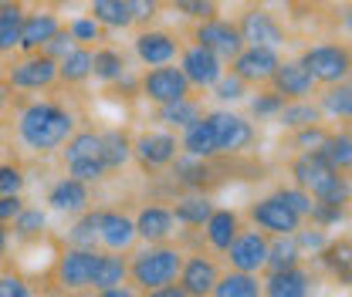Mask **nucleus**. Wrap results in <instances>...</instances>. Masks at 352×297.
I'll use <instances>...</instances> for the list:
<instances>
[{"label": "nucleus", "mask_w": 352, "mask_h": 297, "mask_svg": "<svg viewBox=\"0 0 352 297\" xmlns=\"http://www.w3.org/2000/svg\"><path fill=\"white\" fill-rule=\"evenodd\" d=\"M0 297H34V291L17 274H3L0 277Z\"/></svg>", "instance_id": "53"}, {"label": "nucleus", "mask_w": 352, "mask_h": 297, "mask_svg": "<svg viewBox=\"0 0 352 297\" xmlns=\"http://www.w3.org/2000/svg\"><path fill=\"white\" fill-rule=\"evenodd\" d=\"M3 102H7V98H3V91H0V105H3Z\"/></svg>", "instance_id": "59"}, {"label": "nucleus", "mask_w": 352, "mask_h": 297, "mask_svg": "<svg viewBox=\"0 0 352 297\" xmlns=\"http://www.w3.org/2000/svg\"><path fill=\"white\" fill-rule=\"evenodd\" d=\"M132 159V139L122 128H112V132H102V163L105 169H122Z\"/></svg>", "instance_id": "33"}, {"label": "nucleus", "mask_w": 352, "mask_h": 297, "mask_svg": "<svg viewBox=\"0 0 352 297\" xmlns=\"http://www.w3.org/2000/svg\"><path fill=\"white\" fill-rule=\"evenodd\" d=\"M210 88H214V95H217L220 102H241V98L248 95V85H244V82H241L234 71H230V75L223 71V75H220V78Z\"/></svg>", "instance_id": "43"}, {"label": "nucleus", "mask_w": 352, "mask_h": 297, "mask_svg": "<svg viewBox=\"0 0 352 297\" xmlns=\"http://www.w3.org/2000/svg\"><path fill=\"white\" fill-rule=\"evenodd\" d=\"M204 112H200V102L193 98H179V102H166L160 105V122L166 128H186L190 122H197Z\"/></svg>", "instance_id": "35"}, {"label": "nucleus", "mask_w": 352, "mask_h": 297, "mask_svg": "<svg viewBox=\"0 0 352 297\" xmlns=\"http://www.w3.org/2000/svg\"><path fill=\"white\" fill-rule=\"evenodd\" d=\"M223 254H227L234 270L258 274V270H264V260H267V237L261 230H241Z\"/></svg>", "instance_id": "12"}, {"label": "nucleus", "mask_w": 352, "mask_h": 297, "mask_svg": "<svg viewBox=\"0 0 352 297\" xmlns=\"http://www.w3.org/2000/svg\"><path fill=\"white\" fill-rule=\"evenodd\" d=\"M68 34H72V41L75 44H91V41L102 38V27L95 24V17H78V21H72Z\"/></svg>", "instance_id": "46"}, {"label": "nucleus", "mask_w": 352, "mask_h": 297, "mask_svg": "<svg viewBox=\"0 0 352 297\" xmlns=\"http://www.w3.org/2000/svg\"><path fill=\"white\" fill-rule=\"evenodd\" d=\"M217 277V263L210 257H190V260H183V267L176 274V281H179L176 287L186 297H210Z\"/></svg>", "instance_id": "15"}, {"label": "nucleus", "mask_w": 352, "mask_h": 297, "mask_svg": "<svg viewBox=\"0 0 352 297\" xmlns=\"http://www.w3.org/2000/svg\"><path fill=\"white\" fill-rule=\"evenodd\" d=\"M98 240L105 243V250L122 254V250H129L132 240H135V223L119 210H102L98 213Z\"/></svg>", "instance_id": "19"}, {"label": "nucleus", "mask_w": 352, "mask_h": 297, "mask_svg": "<svg viewBox=\"0 0 352 297\" xmlns=\"http://www.w3.org/2000/svg\"><path fill=\"white\" fill-rule=\"evenodd\" d=\"M298 263H302V250H298L292 233L267 240V260H264L267 270H288V267H298Z\"/></svg>", "instance_id": "34"}, {"label": "nucleus", "mask_w": 352, "mask_h": 297, "mask_svg": "<svg viewBox=\"0 0 352 297\" xmlns=\"http://www.w3.org/2000/svg\"><path fill=\"white\" fill-rule=\"evenodd\" d=\"M241 233V216L234 210H214L207 216V223H204V237H207V243L214 247V250H227L230 247V240Z\"/></svg>", "instance_id": "25"}, {"label": "nucleus", "mask_w": 352, "mask_h": 297, "mask_svg": "<svg viewBox=\"0 0 352 297\" xmlns=\"http://www.w3.org/2000/svg\"><path fill=\"white\" fill-rule=\"evenodd\" d=\"M91 270H95V250H82V247H68L58 257L54 277L65 291H85L91 287Z\"/></svg>", "instance_id": "14"}, {"label": "nucleus", "mask_w": 352, "mask_h": 297, "mask_svg": "<svg viewBox=\"0 0 352 297\" xmlns=\"http://www.w3.org/2000/svg\"><path fill=\"white\" fill-rule=\"evenodd\" d=\"M47 203L51 210L58 213H85L88 210V182L75 179V176H65L51 186L47 193Z\"/></svg>", "instance_id": "23"}, {"label": "nucleus", "mask_w": 352, "mask_h": 297, "mask_svg": "<svg viewBox=\"0 0 352 297\" xmlns=\"http://www.w3.org/2000/svg\"><path fill=\"white\" fill-rule=\"evenodd\" d=\"M278 51L274 47H254V44H244L234 58H230V71L244 82V85H264L271 78V71L278 68Z\"/></svg>", "instance_id": "10"}, {"label": "nucleus", "mask_w": 352, "mask_h": 297, "mask_svg": "<svg viewBox=\"0 0 352 297\" xmlns=\"http://www.w3.org/2000/svg\"><path fill=\"white\" fill-rule=\"evenodd\" d=\"M193 41L204 44L207 51H214V54L223 58V61H230V58L244 47L237 24L220 21V17H207V21H200V24H197V31H193Z\"/></svg>", "instance_id": "11"}, {"label": "nucleus", "mask_w": 352, "mask_h": 297, "mask_svg": "<svg viewBox=\"0 0 352 297\" xmlns=\"http://www.w3.org/2000/svg\"><path fill=\"white\" fill-rule=\"evenodd\" d=\"M75 47V41H72V34L65 31V27H58L47 41H44V47H41V54H47V58H54V61H61L68 51Z\"/></svg>", "instance_id": "47"}, {"label": "nucleus", "mask_w": 352, "mask_h": 297, "mask_svg": "<svg viewBox=\"0 0 352 297\" xmlns=\"http://www.w3.org/2000/svg\"><path fill=\"white\" fill-rule=\"evenodd\" d=\"M322 108L332 115V119H342V122H349L352 119V88L346 82H339V85H329V91L322 95Z\"/></svg>", "instance_id": "40"}, {"label": "nucleus", "mask_w": 352, "mask_h": 297, "mask_svg": "<svg viewBox=\"0 0 352 297\" xmlns=\"http://www.w3.org/2000/svg\"><path fill=\"white\" fill-rule=\"evenodd\" d=\"M271 91H278L285 102H295V98H308L311 88H315V78L308 75V68L302 61H278V68L271 71Z\"/></svg>", "instance_id": "18"}, {"label": "nucleus", "mask_w": 352, "mask_h": 297, "mask_svg": "<svg viewBox=\"0 0 352 297\" xmlns=\"http://www.w3.org/2000/svg\"><path fill=\"white\" fill-rule=\"evenodd\" d=\"M91 78V47L88 44H75L61 61H58V82L65 85H82Z\"/></svg>", "instance_id": "27"}, {"label": "nucleus", "mask_w": 352, "mask_h": 297, "mask_svg": "<svg viewBox=\"0 0 352 297\" xmlns=\"http://www.w3.org/2000/svg\"><path fill=\"white\" fill-rule=\"evenodd\" d=\"M332 169H339V172H349L352 166V139H349V132H332V135H325L322 139V145L315 149Z\"/></svg>", "instance_id": "30"}, {"label": "nucleus", "mask_w": 352, "mask_h": 297, "mask_svg": "<svg viewBox=\"0 0 352 297\" xmlns=\"http://www.w3.org/2000/svg\"><path fill=\"white\" fill-rule=\"evenodd\" d=\"M98 240V213H82V219L68 230V247H82V250H95Z\"/></svg>", "instance_id": "41"}, {"label": "nucleus", "mask_w": 352, "mask_h": 297, "mask_svg": "<svg viewBox=\"0 0 352 297\" xmlns=\"http://www.w3.org/2000/svg\"><path fill=\"white\" fill-rule=\"evenodd\" d=\"M210 297H261V284L254 274H244V270H230L227 277H217Z\"/></svg>", "instance_id": "32"}, {"label": "nucleus", "mask_w": 352, "mask_h": 297, "mask_svg": "<svg viewBox=\"0 0 352 297\" xmlns=\"http://www.w3.org/2000/svg\"><path fill=\"white\" fill-rule=\"evenodd\" d=\"M311 294V274L302 267H288V270H271V277L264 281L261 297H308Z\"/></svg>", "instance_id": "22"}, {"label": "nucleus", "mask_w": 352, "mask_h": 297, "mask_svg": "<svg viewBox=\"0 0 352 297\" xmlns=\"http://www.w3.org/2000/svg\"><path fill=\"white\" fill-rule=\"evenodd\" d=\"M122 71H126V58H122L119 51H112V47L91 51V75H95L98 82H109V85H112Z\"/></svg>", "instance_id": "38"}, {"label": "nucleus", "mask_w": 352, "mask_h": 297, "mask_svg": "<svg viewBox=\"0 0 352 297\" xmlns=\"http://www.w3.org/2000/svg\"><path fill=\"white\" fill-rule=\"evenodd\" d=\"M176 7L193 21H207L217 14V0H176Z\"/></svg>", "instance_id": "50"}, {"label": "nucleus", "mask_w": 352, "mask_h": 297, "mask_svg": "<svg viewBox=\"0 0 352 297\" xmlns=\"http://www.w3.org/2000/svg\"><path fill=\"white\" fill-rule=\"evenodd\" d=\"M349 240H342V243H325V250H322V257H325V263L336 270V274H342V281H349Z\"/></svg>", "instance_id": "44"}, {"label": "nucleus", "mask_w": 352, "mask_h": 297, "mask_svg": "<svg viewBox=\"0 0 352 297\" xmlns=\"http://www.w3.org/2000/svg\"><path fill=\"white\" fill-rule=\"evenodd\" d=\"M292 176H295V186L305 189L311 200L349 203V182H346V176H339V169H332L315 149L302 152L292 163Z\"/></svg>", "instance_id": "2"}, {"label": "nucleus", "mask_w": 352, "mask_h": 297, "mask_svg": "<svg viewBox=\"0 0 352 297\" xmlns=\"http://www.w3.org/2000/svg\"><path fill=\"white\" fill-rule=\"evenodd\" d=\"M98 297H139V294H135V287L116 284V287H105V291H98Z\"/></svg>", "instance_id": "56"}, {"label": "nucleus", "mask_w": 352, "mask_h": 297, "mask_svg": "<svg viewBox=\"0 0 352 297\" xmlns=\"http://www.w3.org/2000/svg\"><path fill=\"white\" fill-rule=\"evenodd\" d=\"M54 82H58V61L47 54H38V51H31L24 61L10 64V71H7V85L17 91H41Z\"/></svg>", "instance_id": "7"}, {"label": "nucleus", "mask_w": 352, "mask_h": 297, "mask_svg": "<svg viewBox=\"0 0 352 297\" xmlns=\"http://www.w3.org/2000/svg\"><path fill=\"white\" fill-rule=\"evenodd\" d=\"M210 128H214V139H217V156H237L244 152L251 142H254V126L244 119V115H234V112H210L204 115Z\"/></svg>", "instance_id": "6"}, {"label": "nucleus", "mask_w": 352, "mask_h": 297, "mask_svg": "<svg viewBox=\"0 0 352 297\" xmlns=\"http://www.w3.org/2000/svg\"><path fill=\"white\" fill-rule=\"evenodd\" d=\"M122 3L129 10L132 24H149L160 14V0H122Z\"/></svg>", "instance_id": "49"}, {"label": "nucleus", "mask_w": 352, "mask_h": 297, "mask_svg": "<svg viewBox=\"0 0 352 297\" xmlns=\"http://www.w3.org/2000/svg\"><path fill=\"white\" fill-rule=\"evenodd\" d=\"M7 250V230H3V223H0V257Z\"/></svg>", "instance_id": "58"}, {"label": "nucleus", "mask_w": 352, "mask_h": 297, "mask_svg": "<svg viewBox=\"0 0 352 297\" xmlns=\"http://www.w3.org/2000/svg\"><path fill=\"white\" fill-rule=\"evenodd\" d=\"M278 196L292 206V210L298 213L302 219L308 216V210H311V196H308L305 189H298V186H288V189H278Z\"/></svg>", "instance_id": "52"}, {"label": "nucleus", "mask_w": 352, "mask_h": 297, "mask_svg": "<svg viewBox=\"0 0 352 297\" xmlns=\"http://www.w3.org/2000/svg\"><path fill=\"white\" fill-rule=\"evenodd\" d=\"M281 126L285 128H305V126H315L322 119V108L311 105L308 98H295V102H285L281 112H278Z\"/></svg>", "instance_id": "36"}, {"label": "nucleus", "mask_w": 352, "mask_h": 297, "mask_svg": "<svg viewBox=\"0 0 352 297\" xmlns=\"http://www.w3.org/2000/svg\"><path fill=\"white\" fill-rule=\"evenodd\" d=\"M21 24H24V7L17 0L0 3V54H10L21 44Z\"/></svg>", "instance_id": "29"}, {"label": "nucleus", "mask_w": 352, "mask_h": 297, "mask_svg": "<svg viewBox=\"0 0 352 297\" xmlns=\"http://www.w3.org/2000/svg\"><path fill=\"white\" fill-rule=\"evenodd\" d=\"M0 3H3V0H0Z\"/></svg>", "instance_id": "60"}, {"label": "nucleus", "mask_w": 352, "mask_h": 297, "mask_svg": "<svg viewBox=\"0 0 352 297\" xmlns=\"http://www.w3.org/2000/svg\"><path fill=\"white\" fill-rule=\"evenodd\" d=\"M139 91L156 102V105H166V102H179V98H190V82L183 78V71L173 64H156L142 75Z\"/></svg>", "instance_id": "8"}, {"label": "nucleus", "mask_w": 352, "mask_h": 297, "mask_svg": "<svg viewBox=\"0 0 352 297\" xmlns=\"http://www.w3.org/2000/svg\"><path fill=\"white\" fill-rule=\"evenodd\" d=\"M325 135H329V132H322L318 122H315V126H305V128H295V142H298L302 149H318Z\"/></svg>", "instance_id": "54"}, {"label": "nucleus", "mask_w": 352, "mask_h": 297, "mask_svg": "<svg viewBox=\"0 0 352 297\" xmlns=\"http://www.w3.org/2000/svg\"><path fill=\"white\" fill-rule=\"evenodd\" d=\"M65 166H68V176H75L82 182H98L109 172L102 163V135L98 132H72L65 139Z\"/></svg>", "instance_id": "4"}, {"label": "nucleus", "mask_w": 352, "mask_h": 297, "mask_svg": "<svg viewBox=\"0 0 352 297\" xmlns=\"http://www.w3.org/2000/svg\"><path fill=\"white\" fill-rule=\"evenodd\" d=\"M132 223H135V237H142L146 243H166L176 226L170 206H146V210H139Z\"/></svg>", "instance_id": "21"}, {"label": "nucleus", "mask_w": 352, "mask_h": 297, "mask_svg": "<svg viewBox=\"0 0 352 297\" xmlns=\"http://www.w3.org/2000/svg\"><path fill=\"white\" fill-rule=\"evenodd\" d=\"M75 132V115L54 102H31L17 115V139L31 152H54L65 145V139Z\"/></svg>", "instance_id": "1"}, {"label": "nucleus", "mask_w": 352, "mask_h": 297, "mask_svg": "<svg viewBox=\"0 0 352 297\" xmlns=\"http://www.w3.org/2000/svg\"><path fill=\"white\" fill-rule=\"evenodd\" d=\"M146 297H186V294L170 284V287H160V291H146Z\"/></svg>", "instance_id": "57"}, {"label": "nucleus", "mask_w": 352, "mask_h": 297, "mask_svg": "<svg viewBox=\"0 0 352 297\" xmlns=\"http://www.w3.org/2000/svg\"><path fill=\"white\" fill-rule=\"evenodd\" d=\"M179 71L190 82V88H210L223 75V58H217L214 51H207L204 44H190L183 51Z\"/></svg>", "instance_id": "13"}, {"label": "nucleus", "mask_w": 352, "mask_h": 297, "mask_svg": "<svg viewBox=\"0 0 352 297\" xmlns=\"http://www.w3.org/2000/svg\"><path fill=\"white\" fill-rule=\"evenodd\" d=\"M176 51H179V44L170 31H142L139 38H135V54H139V61L142 64H149V68H156V64H173Z\"/></svg>", "instance_id": "20"}, {"label": "nucleus", "mask_w": 352, "mask_h": 297, "mask_svg": "<svg viewBox=\"0 0 352 297\" xmlns=\"http://www.w3.org/2000/svg\"><path fill=\"white\" fill-rule=\"evenodd\" d=\"M176 139L170 132H146L132 142V156H139L142 169H166L176 159Z\"/></svg>", "instance_id": "16"}, {"label": "nucleus", "mask_w": 352, "mask_h": 297, "mask_svg": "<svg viewBox=\"0 0 352 297\" xmlns=\"http://www.w3.org/2000/svg\"><path fill=\"white\" fill-rule=\"evenodd\" d=\"M179 267H183V254L176 247L149 243L142 254H135V260L129 267V277L135 281V287H142V291H160V287L176 284Z\"/></svg>", "instance_id": "3"}, {"label": "nucleus", "mask_w": 352, "mask_h": 297, "mask_svg": "<svg viewBox=\"0 0 352 297\" xmlns=\"http://www.w3.org/2000/svg\"><path fill=\"white\" fill-rule=\"evenodd\" d=\"M91 17H95L98 27H112V31H122L132 24L122 0H91Z\"/></svg>", "instance_id": "37"}, {"label": "nucleus", "mask_w": 352, "mask_h": 297, "mask_svg": "<svg viewBox=\"0 0 352 297\" xmlns=\"http://www.w3.org/2000/svg\"><path fill=\"white\" fill-rule=\"evenodd\" d=\"M129 277V263L122 257L109 254H95V270H91V287L95 291H105V287H116V284H126Z\"/></svg>", "instance_id": "28"}, {"label": "nucleus", "mask_w": 352, "mask_h": 297, "mask_svg": "<svg viewBox=\"0 0 352 297\" xmlns=\"http://www.w3.org/2000/svg\"><path fill=\"white\" fill-rule=\"evenodd\" d=\"M179 149H183L186 156H197V159H214V156H217L214 128H210V122H207L204 115L183 128V142H179Z\"/></svg>", "instance_id": "26"}, {"label": "nucleus", "mask_w": 352, "mask_h": 297, "mask_svg": "<svg viewBox=\"0 0 352 297\" xmlns=\"http://www.w3.org/2000/svg\"><path fill=\"white\" fill-rule=\"evenodd\" d=\"M10 223H14V233H17L21 240H31V237L44 233V226H47V216H44L41 210H34V206H21V213H17Z\"/></svg>", "instance_id": "42"}, {"label": "nucleus", "mask_w": 352, "mask_h": 297, "mask_svg": "<svg viewBox=\"0 0 352 297\" xmlns=\"http://www.w3.org/2000/svg\"><path fill=\"white\" fill-rule=\"evenodd\" d=\"M61 24H58V17L54 14H47V10H38V14H24V24H21V51H41L44 41L58 31Z\"/></svg>", "instance_id": "24"}, {"label": "nucleus", "mask_w": 352, "mask_h": 297, "mask_svg": "<svg viewBox=\"0 0 352 297\" xmlns=\"http://www.w3.org/2000/svg\"><path fill=\"white\" fill-rule=\"evenodd\" d=\"M210 213H214V206H210L207 196H186V200L176 203L173 219L176 223H183V226H204Z\"/></svg>", "instance_id": "39"}, {"label": "nucleus", "mask_w": 352, "mask_h": 297, "mask_svg": "<svg viewBox=\"0 0 352 297\" xmlns=\"http://www.w3.org/2000/svg\"><path fill=\"white\" fill-rule=\"evenodd\" d=\"M21 196H0V223H10L17 213H21Z\"/></svg>", "instance_id": "55"}, {"label": "nucleus", "mask_w": 352, "mask_h": 297, "mask_svg": "<svg viewBox=\"0 0 352 297\" xmlns=\"http://www.w3.org/2000/svg\"><path fill=\"white\" fill-rule=\"evenodd\" d=\"M170 166H173L176 182H183L190 189H204L210 182V176H214L210 172V159H197V156H179Z\"/></svg>", "instance_id": "31"}, {"label": "nucleus", "mask_w": 352, "mask_h": 297, "mask_svg": "<svg viewBox=\"0 0 352 297\" xmlns=\"http://www.w3.org/2000/svg\"><path fill=\"white\" fill-rule=\"evenodd\" d=\"M24 189V172L17 166H0V196H21Z\"/></svg>", "instance_id": "51"}, {"label": "nucleus", "mask_w": 352, "mask_h": 297, "mask_svg": "<svg viewBox=\"0 0 352 297\" xmlns=\"http://www.w3.org/2000/svg\"><path fill=\"white\" fill-rule=\"evenodd\" d=\"M302 64L308 68V75L315 78V85H339L349 78L352 58L346 44H311L305 54L298 58Z\"/></svg>", "instance_id": "5"}, {"label": "nucleus", "mask_w": 352, "mask_h": 297, "mask_svg": "<svg viewBox=\"0 0 352 297\" xmlns=\"http://www.w3.org/2000/svg\"><path fill=\"white\" fill-rule=\"evenodd\" d=\"M237 31H241V41L254 44V47H274L285 44V31L281 24L267 14V10H248L241 21H237Z\"/></svg>", "instance_id": "17"}, {"label": "nucleus", "mask_w": 352, "mask_h": 297, "mask_svg": "<svg viewBox=\"0 0 352 297\" xmlns=\"http://www.w3.org/2000/svg\"><path fill=\"white\" fill-rule=\"evenodd\" d=\"M251 219H254V226H258L261 233H271V237H288V233H295V230L302 226V216L292 210L278 193L258 200V203L251 206Z\"/></svg>", "instance_id": "9"}, {"label": "nucleus", "mask_w": 352, "mask_h": 297, "mask_svg": "<svg viewBox=\"0 0 352 297\" xmlns=\"http://www.w3.org/2000/svg\"><path fill=\"white\" fill-rule=\"evenodd\" d=\"M292 237H295V243H298L302 254H322L325 243H329V237L322 233V226H318V230H302V226H298Z\"/></svg>", "instance_id": "45"}, {"label": "nucleus", "mask_w": 352, "mask_h": 297, "mask_svg": "<svg viewBox=\"0 0 352 297\" xmlns=\"http://www.w3.org/2000/svg\"><path fill=\"white\" fill-rule=\"evenodd\" d=\"M281 105H285V98H281L278 91H261V95L251 102V112H254L258 119H271V115L281 112Z\"/></svg>", "instance_id": "48"}]
</instances>
